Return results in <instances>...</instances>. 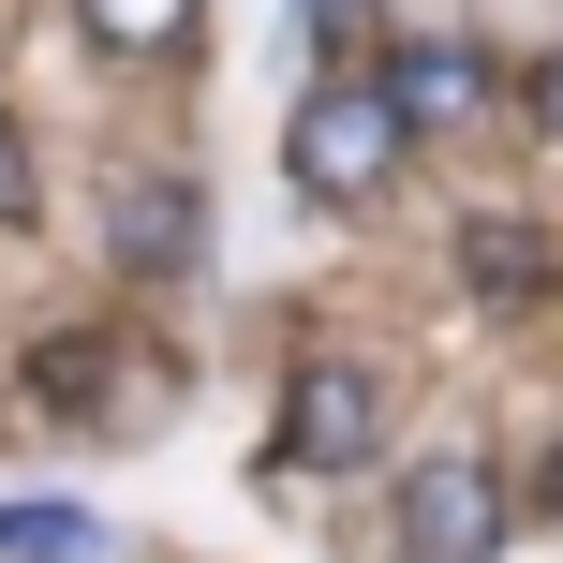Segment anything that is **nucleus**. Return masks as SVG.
<instances>
[{"label": "nucleus", "mask_w": 563, "mask_h": 563, "mask_svg": "<svg viewBox=\"0 0 563 563\" xmlns=\"http://www.w3.org/2000/svg\"><path fill=\"white\" fill-rule=\"evenodd\" d=\"M400 104H386V75H327L297 119H282V164H297V194L311 208H356V194H386L400 178Z\"/></svg>", "instance_id": "nucleus-1"}, {"label": "nucleus", "mask_w": 563, "mask_h": 563, "mask_svg": "<svg viewBox=\"0 0 563 563\" xmlns=\"http://www.w3.org/2000/svg\"><path fill=\"white\" fill-rule=\"evenodd\" d=\"M386 519H400V563H489L505 549V475L489 460H416Z\"/></svg>", "instance_id": "nucleus-2"}, {"label": "nucleus", "mask_w": 563, "mask_h": 563, "mask_svg": "<svg viewBox=\"0 0 563 563\" xmlns=\"http://www.w3.org/2000/svg\"><path fill=\"white\" fill-rule=\"evenodd\" d=\"M371 445H386V386L341 371V356H311L297 386H282V460H297V475H341V460H371Z\"/></svg>", "instance_id": "nucleus-3"}, {"label": "nucleus", "mask_w": 563, "mask_h": 563, "mask_svg": "<svg viewBox=\"0 0 563 563\" xmlns=\"http://www.w3.org/2000/svg\"><path fill=\"white\" fill-rule=\"evenodd\" d=\"M386 104H400V134H475V119H489V59L475 45H400L386 59Z\"/></svg>", "instance_id": "nucleus-4"}, {"label": "nucleus", "mask_w": 563, "mask_h": 563, "mask_svg": "<svg viewBox=\"0 0 563 563\" xmlns=\"http://www.w3.org/2000/svg\"><path fill=\"white\" fill-rule=\"evenodd\" d=\"M75 30H89L104 59H178V45L208 30V0H75Z\"/></svg>", "instance_id": "nucleus-5"}, {"label": "nucleus", "mask_w": 563, "mask_h": 563, "mask_svg": "<svg viewBox=\"0 0 563 563\" xmlns=\"http://www.w3.org/2000/svg\"><path fill=\"white\" fill-rule=\"evenodd\" d=\"M89 505H0V563H89Z\"/></svg>", "instance_id": "nucleus-6"}, {"label": "nucleus", "mask_w": 563, "mask_h": 563, "mask_svg": "<svg viewBox=\"0 0 563 563\" xmlns=\"http://www.w3.org/2000/svg\"><path fill=\"white\" fill-rule=\"evenodd\" d=\"M30 386H45V416H104V341H45V356H30Z\"/></svg>", "instance_id": "nucleus-7"}, {"label": "nucleus", "mask_w": 563, "mask_h": 563, "mask_svg": "<svg viewBox=\"0 0 563 563\" xmlns=\"http://www.w3.org/2000/svg\"><path fill=\"white\" fill-rule=\"evenodd\" d=\"M178 238H194V208H178V194H134V208H119V253H134V267H164Z\"/></svg>", "instance_id": "nucleus-8"}, {"label": "nucleus", "mask_w": 563, "mask_h": 563, "mask_svg": "<svg viewBox=\"0 0 563 563\" xmlns=\"http://www.w3.org/2000/svg\"><path fill=\"white\" fill-rule=\"evenodd\" d=\"M460 267H489V282H519V267H534V238H519V223H475V238H460Z\"/></svg>", "instance_id": "nucleus-9"}, {"label": "nucleus", "mask_w": 563, "mask_h": 563, "mask_svg": "<svg viewBox=\"0 0 563 563\" xmlns=\"http://www.w3.org/2000/svg\"><path fill=\"white\" fill-rule=\"evenodd\" d=\"M534 134H563V45L534 59Z\"/></svg>", "instance_id": "nucleus-10"}, {"label": "nucleus", "mask_w": 563, "mask_h": 563, "mask_svg": "<svg viewBox=\"0 0 563 563\" xmlns=\"http://www.w3.org/2000/svg\"><path fill=\"white\" fill-rule=\"evenodd\" d=\"M15 208H30V148L0 134V223H15Z\"/></svg>", "instance_id": "nucleus-11"}, {"label": "nucleus", "mask_w": 563, "mask_h": 563, "mask_svg": "<svg viewBox=\"0 0 563 563\" xmlns=\"http://www.w3.org/2000/svg\"><path fill=\"white\" fill-rule=\"evenodd\" d=\"M534 505H549V519H563V445H549V475H534Z\"/></svg>", "instance_id": "nucleus-12"}]
</instances>
